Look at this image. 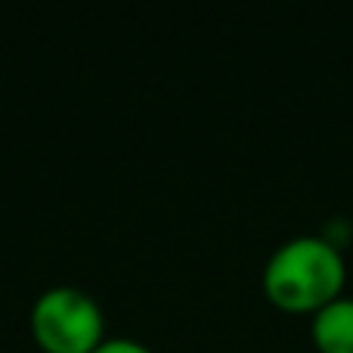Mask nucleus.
<instances>
[{"label": "nucleus", "instance_id": "3", "mask_svg": "<svg viewBox=\"0 0 353 353\" xmlns=\"http://www.w3.org/2000/svg\"><path fill=\"white\" fill-rule=\"evenodd\" d=\"M310 332L319 353H353V298H338L313 313Z\"/></svg>", "mask_w": 353, "mask_h": 353}, {"label": "nucleus", "instance_id": "2", "mask_svg": "<svg viewBox=\"0 0 353 353\" xmlns=\"http://www.w3.org/2000/svg\"><path fill=\"white\" fill-rule=\"evenodd\" d=\"M31 332L43 353H93L105 338V323L84 288L50 285L31 304Z\"/></svg>", "mask_w": 353, "mask_h": 353}, {"label": "nucleus", "instance_id": "4", "mask_svg": "<svg viewBox=\"0 0 353 353\" xmlns=\"http://www.w3.org/2000/svg\"><path fill=\"white\" fill-rule=\"evenodd\" d=\"M93 353H155L149 344L137 341V338H103Z\"/></svg>", "mask_w": 353, "mask_h": 353}, {"label": "nucleus", "instance_id": "1", "mask_svg": "<svg viewBox=\"0 0 353 353\" xmlns=\"http://www.w3.org/2000/svg\"><path fill=\"white\" fill-rule=\"evenodd\" d=\"M344 261L325 239L301 236L279 245L263 267V292L285 313H319L341 298Z\"/></svg>", "mask_w": 353, "mask_h": 353}]
</instances>
